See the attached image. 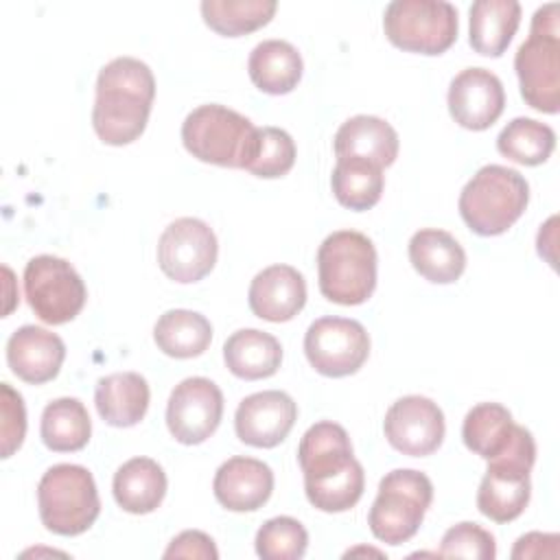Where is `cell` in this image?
Listing matches in <instances>:
<instances>
[{"mask_svg":"<svg viewBox=\"0 0 560 560\" xmlns=\"http://www.w3.org/2000/svg\"><path fill=\"white\" fill-rule=\"evenodd\" d=\"M155 98V77L136 57H116L98 70L92 127L112 147L131 144L142 136Z\"/></svg>","mask_w":560,"mask_h":560,"instance_id":"obj_1","label":"cell"},{"mask_svg":"<svg viewBox=\"0 0 560 560\" xmlns=\"http://www.w3.org/2000/svg\"><path fill=\"white\" fill-rule=\"evenodd\" d=\"M529 203L527 179L510 166H481L459 192V214L479 236H499L508 232Z\"/></svg>","mask_w":560,"mask_h":560,"instance_id":"obj_2","label":"cell"},{"mask_svg":"<svg viewBox=\"0 0 560 560\" xmlns=\"http://www.w3.org/2000/svg\"><path fill=\"white\" fill-rule=\"evenodd\" d=\"M376 247L357 230L328 234L317 249L319 291L328 302L357 306L376 289Z\"/></svg>","mask_w":560,"mask_h":560,"instance_id":"obj_3","label":"cell"},{"mask_svg":"<svg viewBox=\"0 0 560 560\" xmlns=\"http://www.w3.org/2000/svg\"><path fill=\"white\" fill-rule=\"evenodd\" d=\"M258 127L243 114L208 103L195 107L182 122V142L186 151L206 164L245 168L256 147Z\"/></svg>","mask_w":560,"mask_h":560,"instance_id":"obj_4","label":"cell"},{"mask_svg":"<svg viewBox=\"0 0 560 560\" xmlns=\"http://www.w3.org/2000/svg\"><path fill=\"white\" fill-rule=\"evenodd\" d=\"M42 525L59 536L88 532L101 514L96 481L85 466L55 464L37 483Z\"/></svg>","mask_w":560,"mask_h":560,"instance_id":"obj_5","label":"cell"},{"mask_svg":"<svg viewBox=\"0 0 560 560\" xmlns=\"http://www.w3.org/2000/svg\"><path fill=\"white\" fill-rule=\"evenodd\" d=\"M536 462V442L529 429L516 427L505 453L488 459L486 475L477 490V508L494 523L518 518L532 497L529 472Z\"/></svg>","mask_w":560,"mask_h":560,"instance_id":"obj_6","label":"cell"},{"mask_svg":"<svg viewBox=\"0 0 560 560\" xmlns=\"http://www.w3.org/2000/svg\"><path fill=\"white\" fill-rule=\"evenodd\" d=\"M433 501L431 479L413 468H396L378 483L370 508L368 525L374 538L387 545H402L413 538Z\"/></svg>","mask_w":560,"mask_h":560,"instance_id":"obj_7","label":"cell"},{"mask_svg":"<svg viewBox=\"0 0 560 560\" xmlns=\"http://www.w3.org/2000/svg\"><path fill=\"white\" fill-rule=\"evenodd\" d=\"M457 9L446 0H394L385 7V37L400 50L442 55L457 39Z\"/></svg>","mask_w":560,"mask_h":560,"instance_id":"obj_8","label":"cell"},{"mask_svg":"<svg viewBox=\"0 0 560 560\" xmlns=\"http://www.w3.org/2000/svg\"><path fill=\"white\" fill-rule=\"evenodd\" d=\"M24 295L31 311L50 326L72 322L88 300L79 271L59 256L39 254L24 267Z\"/></svg>","mask_w":560,"mask_h":560,"instance_id":"obj_9","label":"cell"},{"mask_svg":"<svg viewBox=\"0 0 560 560\" xmlns=\"http://www.w3.org/2000/svg\"><path fill=\"white\" fill-rule=\"evenodd\" d=\"M304 354L322 376H350L370 357V335L357 319L319 317L304 335Z\"/></svg>","mask_w":560,"mask_h":560,"instance_id":"obj_10","label":"cell"},{"mask_svg":"<svg viewBox=\"0 0 560 560\" xmlns=\"http://www.w3.org/2000/svg\"><path fill=\"white\" fill-rule=\"evenodd\" d=\"M217 256V234L195 217L175 219L158 241V265L166 278L179 284L203 280L214 269Z\"/></svg>","mask_w":560,"mask_h":560,"instance_id":"obj_11","label":"cell"},{"mask_svg":"<svg viewBox=\"0 0 560 560\" xmlns=\"http://www.w3.org/2000/svg\"><path fill=\"white\" fill-rule=\"evenodd\" d=\"M223 394L206 376H188L177 383L166 402V427L186 446L206 442L221 424Z\"/></svg>","mask_w":560,"mask_h":560,"instance_id":"obj_12","label":"cell"},{"mask_svg":"<svg viewBox=\"0 0 560 560\" xmlns=\"http://www.w3.org/2000/svg\"><path fill=\"white\" fill-rule=\"evenodd\" d=\"M383 431L392 448L409 457H424L435 453L446 433L444 413L427 396H402L385 413Z\"/></svg>","mask_w":560,"mask_h":560,"instance_id":"obj_13","label":"cell"},{"mask_svg":"<svg viewBox=\"0 0 560 560\" xmlns=\"http://www.w3.org/2000/svg\"><path fill=\"white\" fill-rule=\"evenodd\" d=\"M514 70L523 101L542 114L560 112V35H536L518 46Z\"/></svg>","mask_w":560,"mask_h":560,"instance_id":"obj_14","label":"cell"},{"mask_svg":"<svg viewBox=\"0 0 560 560\" xmlns=\"http://www.w3.org/2000/svg\"><path fill=\"white\" fill-rule=\"evenodd\" d=\"M298 420L295 400L280 389L245 396L234 413L236 438L254 448H273L291 433Z\"/></svg>","mask_w":560,"mask_h":560,"instance_id":"obj_15","label":"cell"},{"mask_svg":"<svg viewBox=\"0 0 560 560\" xmlns=\"http://www.w3.org/2000/svg\"><path fill=\"white\" fill-rule=\"evenodd\" d=\"M451 118L470 131L492 127L505 107V90L501 79L486 68H466L453 77L448 85Z\"/></svg>","mask_w":560,"mask_h":560,"instance_id":"obj_16","label":"cell"},{"mask_svg":"<svg viewBox=\"0 0 560 560\" xmlns=\"http://www.w3.org/2000/svg\"><path fill=\"white\" fill-rule=\"evenodd\" d=\"M214 499L230 512H254L262 508L273 492V470L256 459L236 455L225 459L212 481Z\"/></svg>","mask_w":560,"mask_h":560,"instance_id":"obj_17","label":"cell"},{"mask_svg":"<svg viewBox=\"0 0 560 560\" xmlns=\"http://www.w3.org/2000/svg\"><path fill=\"white\" fill-rule=\"evenodd\" d=\"M66 359V343L59 335L26 324L7 341V363L11 372L31 385L52 381Z\"/></svg>","mask_w":560,"mask_h":560,"instance_id":"obj_18","label":"cell"},{"mask_svg":"<svg viewBox=\"0 0 560 560\" xmlns=\"http://www.w3.org/2000/svg\"><path fill=\"white\" fill-rule=\"evenodd\" d=\"M249 308L265 322H289L306 304V280L291 265H271L254 276L247 291Z\"/></svg>","mask_w":560,"mask_h":560,"instance_id":"obj_19","label":"cell"},{"mask_svg":"<svg viewBox=\"0 0 560 560\" xmlns=\"http://www.w3.org/2000/svg\"><path fill=\"white\" fill-rule=\"evenodd\" d=\"M398 133L396 129L370 114H359L348 118L335 133V155L341 158H363L374 164L392 166L398 158Z\"/></svg>","mask_w":560,"mask_h":560,"instance_id":"obj_20","label":"cell"},{"mask_svg":"<svg viewBox=\"0 0 560 560\" xmlns=\"http://www.w3.org/2000/svg\"><path fill=\"white\" fill-rule=\"evenodd\" d=\"M151 389L142 374L138 372H114L98 378L94 389V405L98 416L109 427H133L149 409Z\"/></svg>","mask_w":560,"mask_h":560,"instance_id":"obj_21","label":"cell"},{"mask_svg":"<svg viewBox=\"0 0 560 560\" xmlns=\"http://www.w3.org/2000/svg\"><path fill=\"white\" fill-rule=\"evenodd\" d=\"M354 459L348 431L330 420L308 427L298 446V462L304 472V481L335 475L348 468Z\"/></svg>","mask_w":560,"mask_h":560,"instance_id":"obj_22","label":"cell"},{"mask_svg":"<svg viewBox=\"0 0 560 560\" xmlns=\"http://www.w3.org/2000/svg\"><path fill=\"white\" fill-rule=\"evenodd\" d=\"M411 267L433 284H451L466 269V252L459 241L438 228L418 230L409 238Z\"/></svg>","mask_w":560,"mask_h":560,"instance_id":"obj_23","label":"cell"},{"mask_svg":"<svg viewBox=\"0 0 560 560\" xmlns=\"http://www.w3.org/2000/svg\"><path fill=\"white\" fill-rule=\"evenodd\" d=\"M166 472L151 457H131L125 462L112 481L116 503L129 514H149L160 508L166 497Z\"/></svg>","mask_w":560,"mask_h":560,"instance_id":"obj_24","label":"cell"},{"mask_svg":"<svg viewBox=\"0 0 560 560\" xmlns=\"http://www.w3.org/2000/svg\"><path fill=\"white\" fill-rule=\"evenodd\" d=\"M468 42L483 57H501L521 24L516 0H477L468 9Z\"/></svg>","mask_w":560,"mask_h":560,"instance_id":"obj_25","label":"cell"},{"mask_svg":"<svg viewBox=\"0 0 560 560\" xmlns=\"http://www.w3.org/2000/svg\"><path fill=\"white\" fill-rule=\"evenodd\" d=\"M225 368L243 381L269 378L282 363L280 341L258 328H241L223 343Z\"/></svg>","mask_w":560,"mask_h":560,"instance_id":"obj_26","label":"cell"},{"mask_svg":"<svg viewBox=\"0 0 560 560\" xmlns=\"http://www.w3.org/2000/svg\"><path fill=\"white\" fill-rule=\"evenodd\" d=\"M302 57L298 48L284 39H262L247 59L252 83L265 94H289L302 79Z\"/></svg>","mask_w":560,"mask_h":560,"instance_id":"obj_27","label":"cell"},{"mask_svg":"<svg viewBox=\"0 0 560 560\" xmlns=\"http://www.w3.org/2000/svg\"><path fill=\"white\" fill-rule=\"evenodd\" d=\"M153 341L173 359H192L208 350L212 341V324L197 311L171 308L158 317Z\"/></svg>","mask_w":560,"mask_h":560,"instance_id":"obj_28","label":"cell"},{"mask_svg":"<svg viewBox=\"0 0 560 560\" xmlns=\"http://www.w3.org/2000/svg\"><path fill=\"white\" fill-rule=\"evenodd\" d=\"M516 427L518 424L512 420L508 407L499 402H479L464 418L462 440L468 451L488 462L508 451Z\"/></svg>","mask_w":560,"mask_h":560,"instance_id":"obj_29","label":"cell"},{"mask_svg":"<svg viewBox=\"0 0 560 560\" xmlns=\"http://www.w3.org/2000/svg\"><path fill=\"white\" fill-rule=\"evenodd\" d=\"M39 435L46 448L55 453L81 451L92 435V420L85 405L72 396L50 400L42 411Z\"/></svg>","mask_w":560,"mask_h":560,"instance_id":"obj_30","label":"cell"},{"mask_svg":"<svg viewBox=\"0 0 560 560\" xmlns=\"http://www.w3.org/2000/svg\"><path fill=\"white\" fill-rule=\"evenodd\" d=\"M383 186H385L383 168L363 158L337 160L330 175V188L335 199L341 206L357 212H363L376 206L383 195Z\"/></svg>","mask_w":560,"mask_h":560,"instance_id":"obj_31","label":"cell"},{"mask_svg":"<svg viewBox=\"0 0 560 560\" xmlns=\"http://www.w3.org/2000/svg\"><path fill=\"white\" fill-rule=\"evenodd\" d=\"M497 149L503 158L516 164L538 166L547 162L549 155L553 153L556 133L545 122L518 116L501 129L497 138Z\"/></svg>","mask_w":560,"mask_h":560,"instance_id":"obj_32","label":"cell"},{"mask_svg":"<svg viewBox=\"0 0 560 560\" xmlns=\"http://www.w3.org/2000/svg\"><path fill=\"white\" fill-rule=\"evenodd\" d=\"M278 4L273 0H203V22L219 35H247L271 22Z\"/></svg>","mask_w":560,"mask_h":560,"instance_id":"obj_33","label":"cell"},{"mask_svg":"<svg viewBox=\"0 0 560 560\" xmlns=\"http://www.w3.org/2000/svg\"><path fill=\"white\" fill-rule=\"evenodd\" d=\"M363 488H365V472L359 459H354L348 468L335 475L304 481V492L308 503L330 514L354 508L363 497Z\"/></svg>","mask_w":560,"mask_h":560,"instance_id":"obj_34","label":"cell"},{"mask_svg":"<svg viewBox=\"0 0 560 560\" xmlns=\"http://www.w3.org/2000/svg\"><path fill=\"white\" fill-rule=\"evenodd\" d=\"M295 164V142L293 138L280 127H258L256 147L245 164L256 177L276 179L287 175Z\"/></svg>","mask_w":560,"mask_h":560,"instance_id":"obj_35","label":"cell"},{"mask_svg":"<svg viewBox=\"0 0 560 560\" xmlns=\"http://www.w3.org/2000/svg\"><path fill=\"white\" fill-rule=\"evenodd\" d=\"M254 545L262 560H298L306 553L308 532L293 516H273L260 525Z\"/></svg>","mask_w":560,"mask_h":560,"instance_id":"obj_36","label":"cell"},{"mask_svg":"<svg viewBox=\"0 0 560 560\" xmlns=\"http://www.w3.org/2000/svg\"><path fill=\"white\" fill-rule=\"evenodd\" d=\"M442 558H472V560H492L497 556L494 536L477 523H457L448 527L442 536L440 551Z\"/></svg>","mask_w":560,"mask_h":560,"instance_id":"obj_37","label":"cell"},{"mask_svg":"<svg viewBox=\"0 0 560 560\" xmlns=\"http://www.w3.org/2000/svg\"><path fill=\"white\" fill-rule=\"evenodd\" d=\"M0 438H2V459L11 457L24 442L26 435V407L9 383H0Z\"/></svg>","mask_w":560,"mask_h":560,"instance_id":"obj_38","label":"cell"},{"mask_svg":"<svg viewBox=\"0 0 560 560\" xmlns=\"http://www.w3.org/2000/svg\"><path fill=\"white\" fill-rule=\"evenodd\" d=\"M164 558H199V560H217L219 551L214 547V540L199 532V529H186L182 534H177L166 551Z\"/></svg>","mask_w":560,"mask_h":560,"instance_id":"obj_39","label":"cell"},{"mask_svg":"<svg viewBox=\"0 0 560 560\" xmlns=\"http://www.w3.org/2000/svg\"><path fill=\"white\" fill-rule=\"evenodd\" d=\"M558 534L529 532L521 536L512 549V558H558Z\"/></svg>","mask_w":560,"mask_h":560,"instance_id":"obj_40","label":"cell"},{"mask_svg":"<svg viewBox=\"0 0 560 560\" xmlns=\"http://www.w3.org/2000/svg\"><path fill=\"white\" fill-rule=\"evenodd\" d=\"M558 13H560V4L558 2H549V4L538 7L534 18H532L529 33H536V35H560Z\"/></svg>","mask_w":560,"mask_h":560,"instance_id":"obj_41","label":"cell"}]
</instances>
